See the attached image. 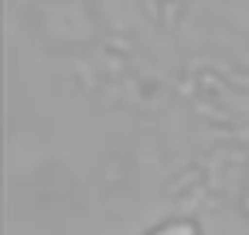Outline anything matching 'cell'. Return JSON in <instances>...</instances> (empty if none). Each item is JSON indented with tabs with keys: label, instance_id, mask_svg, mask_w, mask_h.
Returning <instances> with one entry per match:
<instances>
[{
	"label": "cell",
	"instance_id": "6da1fadb",
	"mask_svg": "<svg viewBox=\"0 0 249 235\" xmlns=\"http://www.w3.org/2000/svg\"><path fill=\"white\" fill-rule=\"evenodd\" d=\"M157 235H195V228H191V225H167V228H160Z\"/></svg>",
	"mask_w": 249,
	"mask_h": 235
}]
</instances>
